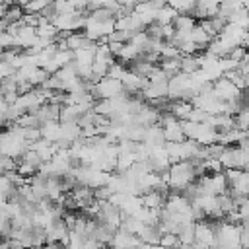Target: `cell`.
I'll use <instances>...</instances> for the list:
<instances>
[{
    "mask_svg": "<svg viewBox=\"0 0 249 249\" xmlns=\"http://www.w3.org/2000/svg\"><path fill=\"white\" fill-rule=\"evenodd\" d=\"M169 191H183L189 183H193L196 179L195 175V165L191 163V160H181L175 163H169L167 171L161 173Z\"/></svg>",
    "mask_w": 249,
    "mask_h": 249,
    "instance_id": "1",
    "label": "cell"
},
{
    "mask_svg": "<svg viewBox=\"0 0 249 249\" xmlns=\"http://www.w3.org/2000/svg\"><path fill=\"white\" fill-rule=\"evenodd\" d=\"M218 161H220L222 169H228V167L247 169V163H249V148H241L237 144L224 146V150L218 156Z\"/></svg>",
    "mask_w": 249,
    "mask_h": 249,
    "instance_id": "2",
    "label": "cell"
},
{
    "mask_svg": "<svg viewBox=\"0 0 249 249\" xmlns=\"http://www.w3.org/2000/svg\"><path fill=\"white\" fill-rule=\"evenodd\" d=\"M212 93H214L218 99H222V101L237 99V97L243 95V91H241L233 82H230L226 76H220V78H216V80L212 82Z\"/></svg>",
    "mask_w": 249,
    "mask_h": 249,
    "instance_id": "3",
    "label": "cell"
},
{
    "mask_svg": "<svg viewBox=\"0 0 249 249\" xmlns=\"http://www.w3.org/2000/svg\"><path fill=\"white\" fill-rule=\"evenodd\" d=\"M196 247H212L214 245V222L202 218L195 222V241Z\"/></svg>",
    "mask_w": 249,
    "mask_h": 249,
    "instance_id": "4",
    "label": "cell"
},
{
    "mask_svg": "<svg viewBox=\"0 0 249 249\" xmlns=\"http://www.w3.org/2000/svg\"><path fill=\"white\" fill-rule=\"evenodd\" d=\"M109 245H113V247H138V245H144V243L140 241L138 235L128 233V231L117 228V230L113 231V235H111Z\"/></svg>",
    "mask_w": 249,
    "mask_h": 249,
    "instance_id": "5",
    "label": "cell"
},
{
    "mask_svg": "<svg viewBox=\"0 0 249 249\" xmlns=\"http://www.w3.org/2000/svg\"><path fill=\"white\" fill-rule=\"evenodd\" d=\"M228 193L231 196H247L249 193V173L247 169H243L230 185H228Z\"/></svg>",
    "mask_w": 249,
    "mask_h": 249,
    "instance_id": "6",
    "label": "cell"
},
{
    "mask_svg": "<svg viewBox=\"0 0 249 249\" xmlns=\"http://www.w3.org/2000/svg\"><path fill=\"white\" fill-rule=\"evenodd\" d=\"M39 132H41V138L49 140V142H58L60 140V121L58 119H53V121H43L39 124Z\"/></svg>",
    "mask_w": 249,
    "mask_h": 249,
    "instance_id": "7",
    "label": "cell"
},
{
    "mask_svg": "<svg viewBox=\"0 0 249 249\" xmlns=\"http://www.w3.org/2000/svg\"><path fill=\"white\" fill-rule=\"evenodd\" d=\"M27 148H31V150H35L37 152V156L41 158V161H47V160H51V156L56 152V144L54 142H49V140H45V138H39V140H35V142H31Z\"/></svg>",
    "mask_w": 249,
    "mask_h": 249,
    "instance_id": "8",
    "label": "cell"
},
{
    "mask_svg": "<svg viewBox=\"0 0 249 249\" xmlns=\"http://www.w3.org/2000/svg\"><path fill=\"white\" fill-rule=\"evenodd\" d=\"M140 200H142V206L146 208H160L165 200V195L158 189H152V191H146L140 195Z\"/></svg>",
    "mask_w": 249,
    "mask_h": 249,
    "instance_id": "9",
    "label": "cell"
},
{
    "mask_svg": "<svg viewBox=\"0 0 249 249\" xmlns=\"http://www.w3.org/2000/svg\"><path fill=\"white\" fill-rule=\"evenodd\" d=\"M189 39H191V41H193L200 51H204V49H206V45L212 41V37H210V35H208V33H206L198 23H195V25H193V29L189 31Z\"/></svg>",
    "mask_w": 249,
    "mask_h": 249,
    "instance_id": "10",
    "label": "cell"
},
{
    "mask_svg": "<svg viewBox=\"0 0 249 249\" xmlns=\"http://www.w3.org/2000/svg\"><path fill=\"white\" fill-rule=\"evenodd\" d=\"M95 41H89L82 31H72L68 37H66V47L70 51H76V49H84V47H91Z\"/></svg>",
    "mask_w": 249,
    "mask_h": 249,
    "instance_id": "11",
    "label": "cell"
},
{
    "mask_svg": "<svg viewBox=\"0 0 249 249\" xmlns=\"http://www.w3.org/2000/svg\"><path fill=\"white\" fill-rule=\"evenodd\" d=\"M173 29L175 31H181V33H189L193 29V25L196 23V19L191 16V14H177L173 18Z\"/></svg>",
    "mask_w": 249,
    "mask_h": 249,
    "instance_id": "12",
    "label": "cell"
},
{
    "mask_svg": "<svg viewBox=\"0 0 249 249\" xmlns=\"http://www.w3.org/2000/svg\"><path fill=\"white\" fill-rule=\"evenodd\" d=\"M177 14H179V12H177L175 8H171L169 4H165V6H161V8L156 10V23H160V25H161V23H171Z\"/></svg>",
    "mask_w": 249,
    "mask_h": 249,
    "instance_id": "13",
    "label": "cell"
},
{
    "mask_svg": "<svg viewBox=\"0 0 249 249\" xmlns=\"http://www.w3.org/2000/svg\"><path fill=\"white\" fill-rule=\"evenodd\" d=\"M158 62H160L158 66H160L167 76H173V74H177V72L181 70V56H179V58H160Z\"/></svg>",
    "mask_w": 249,
    "mask_h": 249,
    "instance_id": "14",
    "label": "cell"
},
{
    "mask_svg": "<svg viewBox=\"0 0 249 249\" xmlns=\"http://www.w3.org/2000/svg\"><path fill=\"white\" fill-rule=\"evenodd\" d=\"M171 8H175L179 14H193L196 0H167Z\"/></svg>",
    "mask_w": 249,
    "mask_h": 249,
    "instance_id": "15",
    "label": "cell"
},
{
    "mask_svg": "<svg viewBox=\"0 0 249 249\" xmlns=\"http://www.w3.org/2000/svg\"><path fill=\"white\" fill-rule=\"evenodd\" d=\"M247 124H249V111H247V105H245L237 113H233V126H237L241 130H247Z\"/></svg>",
    "mask_w": 249,
    "mask_h": 249,
    "instance_id": "16",
    "label": "cell"
},
{
    "mask_svg": "<svg viewBox=\"0 0 249 249\" xmlns=\"http://www.w3.org/2000/svg\"><path fill=\"white\" fill-rule=\"evenodd\" d=\"M53 60L58 64V66H64L68 62H72V51L70 49H56L53 53Z\"/></svg>",
    "mask_w": 249,
    "mask_h": 249,
    "instance_id": "17",
    "label": "cell"
},
{
    "mask_svg": "<svg viewBox=\"0 0 249 249\" xmlns=\"http://www.w3.org/2000/svg\"><path fill=\"white\" fill-rule=\"evenodd\" d=\"M18 161H25V163H31L33 167H39V163H41V158L37 156V152L35 150H31V148H27L19 158H18Z\"/></svg>",
    "mask_w": 249,
    "mask_h": 249,
    "instance_id": "18",
    "label": "cell"
},
{
    "mask_svg": "<svg viewBox=\"0 0 249 249\" xmlns=\"http://www.w3.org/2000/svg\"><path fill=\"white\" fill-rule=\"evenodd\" d=\"M158 245H163V247H171V245H175V247H181V243H179V237H177V233H173V231H165V233H161V235H160V241H158Z\"/></svg>",
    "mask_w": 249,
    "mask_h": 249,
    "instance_id": "19",
    "label": "cell"
},
{
    "mask_svg": "<svg viewBox=\"0 0 249 249\" xmlns=\"http://www.w3.org/2000/svg\"><path fill=\"white\" fill-rule=\"evenodd\" d=\"M206 111H202L200 107H191V111H189V115H187V119L189 121H193V123H204V119H206Z\"/></svg>",
    "mask_w": 249,
    "mask_h": 249,
    "instance_id": "20",
    "label": "cell"
},
{
    "mask_svg": "<svg viewBox=\"0 0 249 249\" xmlns=\"http://www.w3.org/2000/svg\"><path fill=\"white\" fill-rule=\"evenodd\" d=\"M0 49L6 51V49H14V35L6 29H0Z\"/></svg>",
    "mask_w": 249,
    "mask_h": 249,
    "instance_id": "21",
    "label": "cell"
},
{
    "mask_svg": "<svg viewBox=\"0 0 249 249\" xmlns=\"http://www.w3.org/2000/svg\"><path fill=\"white\" fill-rule=\"evenodd\" d=\"M123 41H107V47H109V51H111V54L113 56H119V53H121V49H123Z\"/></svg>",
    "mask_w": 249,
    "mask_h": 249,
    "instance_id": "22",
    "label": "cell"
},
{
    "mask_svg": "<svg viewBox=\"0 0 249 249\" xmlns=\"http://www.w3.org/2000/svg\"><path fill=\"white\" fill-rule=\"evenodd\" d=\"M6 109H8V103L0 97V126L6 123Z\"/></svg>",
    "mask_w": 249,
    "mask_h": 249,
    "instance_id": "23",
    "label": "cell"
},
{
    "mask_svg": "<svg viewBox=\"0 0 249 249\" xmlns=\"http://www.w3.org/2000/svg\"><path fill=\"white\" fill-rule=\"evenodd\" d=\"M148 2H150V4H152V8H156V10L167 4V0H148Z\"/></svg>",
    "mask_w": 249,
    "mask_h": 249,
    "instance_id": "24",
    "label": "cell"
},
{
    "mask_svg": "<svg viewBox=\"0 0 249 249\" xmlns=\"http://www.w3.org/2000/svg\"><path fill=\"white\" fill-rule=\"evenodd\" d=\"M14 2H16V0H14Z\"/></svg>",
    "mask_w": 249,
    "mask_h": 249,
    "instance_id": "25",
    "label": "cell"
}]
</instances>
